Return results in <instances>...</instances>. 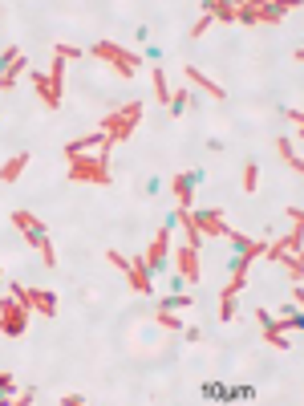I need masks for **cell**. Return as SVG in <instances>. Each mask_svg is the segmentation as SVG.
<instances>
[{
	"label": "cell",
	"instance_id": "14",
	"mask_svg": "<svg viewBox=\"0 0 304 406\" xmlns=\"http://www.w3.org/2000/svg\"><path fill=\"white\" fill-rule=\"evenodd\" d=\"M256 321H259V329H264V341L268 345H276V350H288V337H284V325L272 317V313H264L256 309Z\"/></svg>",
	"mask_w": 304,
	"mask_h": 406
},
{
	"label": "cell",
	"instance_id": "30",
	"mask_svg": "<svg viewBox=\"0 0 304 406\" xmlns=\"http://www.w3.org/2000/svg\"><path fill=\"white\" fill-rule=\"evenodd\" d=\"M8 394H17V382H13L8 374H0V398H4V403H13Z\"/></svg>",
	"mask_w": 304,
	"mask_h": 406
},
{
	"label": "cell",
	"instance_id": "27",
	"mask_svg": "<svg viewBox=\"0 0 304 406\" xmlns=\"http://www.w3.org/2000/svg\"><path fill=\"white\" fill-rule=\"evenodd\" d=\"M256 179H259V167L248 159V167H243V192H256Z\"/></svg>",
	"mask_w": 304,
	"mask_h": 406
},
{
	"label": "cell",
	"instance_id": "16",
	"mask_svg": "<svg viewBox=\"0 0 304 406\" xmlns=\"http://www.w3.org/2000/svg\"><path fill=\"white\" fill-rule=\"evenodd\" d=\"M175 260H179V276H183V281H195V285H199V248L183 244Z\"/></svg>",
	"mask_w": 304,
	"mask_h": 406
},
{
	"label": "cell",
	"instance_id": "4",
	"mask_svg": "<svg viewBox=\"0 0 304 406\" xmlns=\"http://www.w3.org/2000/svg\"><path fill=\"white\" fill-rule=\"evenodd\" d=\"M13 224L24 232V244H29V248H37V252H41V260L53 268V264H57V252H53V244H49L45 224H41L33 212H24V208H21V212H13Z\"/></svg>",
	"mask_w": 304,
	"mask_h": 406
},
{
	"label": "cell",
	"instance_id": "12",
	"mask_svg": "<svg viewBox=\"0 0 304 406\" xmlns=\"http://www.w3.org/2000/svg\"><path fill=\"white\" fill-rule=\"evenodd\" d=\"M166 252H170V232H159V236H154V244H150V248H146V252H142V264H146V276H150V281H154V276H159V272H163V260H166Z\"/></svg>",
	"mask_w": 304,
	"mask_h": 406
},
{
	"label": "cell",
	"instance_id": "17",
	"mask_svg": "<svg viewBox=\"0 0 304 406\" xmlns=\"http://www.w3.org/2000/svg\"><path fill=\"white\" fill-rule=\"evenodd\" d=\"M199 8L207 13L211 21H223V24H232V21H235V4H223V0H203Z\"/></svg>",
	"mask_w": 304,
	"mask_h": 406
},
{
	"label": "cell",
	"instance_id": "28",
	"mask_svg": "<svg viewBox=\"0 0 304 406\" xmlns=\"http://www.w3.org/2000/svg\"><path fill=\"white\" fill-rule=\"evenodd\" d=\"M159 325H163V329H170V334H183L179 317H175V313H166V309H159Z\"/></svg>",
	"mask_w": 304,
	"mask_h": 406
},
{
	"label": "cell",
	"instance_id": "15",
	"mask_svg": "<svg viewBox=\"0 0 304 406\" xmlns=\"http://www.w3.org/2000/svg\"><path fill=\"white\" fill-rule=\"evenodd\" d=\"M227 244H232L235 252H248V256H264V252H268V240H252V236H243V232H235V228H227Z\"/></svg>",
	"mask_w": 304,
	"mask_h": 406
},
{
	"label": "cell",
	"instance_id": "13",
	"mask_svg": "<svg viewBox=\"0 0 304 406\" xmlns=\"http://www.w3.org/2000/svg\"><path fill=\"white\" fill-rule=\"evenodd\" d=\"M301 244H304V219H292V236H284L280 244H268L264 256H272V260H280V256H288V252L301 256Z\"/></svg>",
	"mask_w": 304,
	"mask_h": 406
},
{
	"label": "cell",
	"instance_id": "25",
	"mask_svg": "<svg viewBox=\"0 0 304 406\" xmlns=\"http://www.w3.org/2000/svg\"><path fill=\"white\" fill-rule=\"evenodd\" d=\"M187 305H195V301H191V297H183V292H179V297H166V301H159V309H166V313H179V309H187Z\"/></svg>",
	"mask_w": 304,
	"mask_h": 406
},
{
	"label": "cell",
	"instance_id": "26",
	"mask_svg": "<svg viewBox=\"0 0 304 406\" xmlns=\"http://www.w3.org/2000/svg\"><path fill=\"white\" fill-rule=\"evenodd\" d=\"M17 57H21V49H17V45H8L4 53H0V77L13 70V61H17Z\"/></svg>",
	"mask_w": 304,
	"mask_h": 406
},
{
	"label": "cell",
	"instance_id": "6",
	"mask_svg": "<svg viewBox=\"0 0 304 406\" xmlns=\"http://www.w3.org/2000/svg\"><path fill=\"white\" fill-rule=\"evenodd\" d=\"M94 57H97V61H110L118 77H134V70L142 65L138 53H130V49L118 45V41H97V45H94Z\"/></svg>",
	"mask_w": 304,
	"mask_h": 406
},
{
	"label": "cell",
	"instance_id": "20",
	"mask_svg": "<svg viewBox=\"0 0 304 406\" xmlns=\"http://www.w3.org/2000/svg\"><path fill=\"white\" fill-rule=\"evenodd\" d=\"M90 146H102V130H94V134H81V139L65 143V159H73V155H86Z\"/></svg>",
	"mask_w": 304,
	"mask_h": 406
},
{
	"label": "cell",
	"instance_id": "5",
	"mask_svg": "<svg viewBox=\"0 0 304 406\" xmlns=\"http://www.w3.org/2000/svg\"><path fill=\"white\" fill-rule=\"evenodd\" d=\"M175 215H179V224L187 228V232H199V236H227V224H223V212L219 208H195V212H179L175 208Z\"/></svg>",
	"mask_w": 304,
	"mask_h": 406
},
{
	"label": "cell",
	"instance_id": "3",
	"mask_svg": "<svg viewBox=\"0 0 304 406\" xmlns=\"http://www.w3.org/2000/svg\"><path fill=\"white\" fill-rule=\"evenodd\" d=\"M70 179L73 183H97V187H110V159L97 150V155H73L70 159Z\"/></svg>",
	"mask_w": 304,
	"mask_h": 406
},
{
	"label": "cell",
	"instance_id": "23",
	"mask_svg": "<svg viewBox=\"0 0 304 406\" xmlns=\"http://www.w3.org/2000/svg\"><path fill=\"white\" fill-rule=\"evenodd\" d=\"M187 102H191V94H187V90L170 94V118H183V114H187Z\"/></svg>",
	"mask_w": 304,
	"mask_h": 406
},
{
	"label": "cell",
	"instance_id": "21",
	"mask_svg": "<svg viewBox=\"0 0 304 406\" xmlns=\"http://www.w3.org/2000/svg\"><path fill=\"white\" fill-rule=\"evenodd\" d=\"M276 150H280V159H284V163H288V167H292V171H304L301 155H296V150L288 146V139H276Z\"/></svg>",
	"mask_w": 304,
	"mask_h": 406
},
{
	"label": "cell",
	"instance_id": "11",
	"mask_svg": "<svg viewBox=\"0 0 304 406\" xmlns=\"http://www.w3.org/2000/svg\"><path fill=\"white\" fill-rule=\"evenodd\" d=\"M203 183V171H183V175H175V208L179 212H191V203H195V187Z\"/></svg>",
	"mask_w": 304,
	"mask_h": 406
},
{
	"label": "cell",
	"instance_id": "8",
	"mask_svg": "<svg viewBox=\"0 0 304 406\" xmlns=\"http://www.w3.org/2000/svg\"><path fill=\"white\" fill-rule=\"evenodd\" d=\"M24 329H29V309H24L17 297L0 301V334L4 337H24Z\"/></svg>",
	"mask_w": 304,
	"mask_h": 406
},
{
	"label": "cell",
	"instance_id": "33",
	"mask_svg": "<svg viewBox=\"0 0 304 406\" xmlns=\"http://www.w3.org/2000/svg\"><path fill=\"white\" fill-rule=\"evenodd\" d=\"M81 403H86L81 394H65V398H61V406H81Z\"/></svg>",
	"mask_w": 304,
	"mask_h": 406
},
{
	"label": "cell",
	"instance_id": "10",
	"mask_svg": "<svg viewBox=\"0 0 304 406\" xmlns=\"http://www.w3.org/2000/svg\"><path fill=\"white\" fill-rule=\"evenodd\" d=\"M13 297L21 301L24 309L33 313H45V317H57V297L49 292V288H24V285H13Z\"/></svg>",
	"mask_w": 304,
	"mask_h": 406
},
{
	"label": "cell",
	"instance_id": "7",
	"mask_svg": "<svg viewBox=\"0 0 304 406\" xmlns=\"http://www.w3.org/2000/svg\"><path fill=\"white\" fill-rule=\"evenodd\" d=\"M110 256V264H118L122 268V276L130 281V288L134 292H142V297H154V281L146 276V264H142V256H122V252H106Z\"/></svg>",
	"mask_w": 304,
	"mask_h": 406
},
{
	"label": "cell",
	"instance_id": "32",
	"mask_svg": "<svg viewBox=\"0 0 304 406\" xmlns=\"http://www.w3.org/2000/svg\"><path fill=\"white\" fill-rule=\"evenodd\" d=\"M183 337H187V341H203V329H195V325H187V329H183Z\"/></svg>",
	"mask_w": 304,
	"mask_h": 406
},
{
	"label": "cell",
	"instance_id": "29",
	"mask_svg": "<svg viewBox=\"0 0 304 406\" xmlns=\"http://www.w3.org/2000/svg\"><path fill=\"white\" fill-rule=\"evenodd\" d=\"M232 317H235V297L219 292V321H232Z\"/></svg>",
	"mask_w": 304,
	"mask_h": 406
},
{
	"label": "cell",
	"instance_id": "18",
	"mask_svg": "<svg viewBox=\"0 0 304 406\" xmlns=\"http://www.w3.org/2000/svg\"><path fill=\"white\" fill-rule=\"evenodd\" d=\"M29 167V155H13V159H8V163H4V167H0V183H17V179H21V171Z\"/></svg>",
	"mask_w": 304,
	"mask_h": 406
},
{
	"label": "cell",
	"instance_id": "9",
	"mask_svg": "<svg viewBox=\"0 0 304 406\" xmlns=\"http://www.w3.org/2000/svg\"><path fill=\"white\" fill-rule=\"evenodd\" d=\"M284 17H288V4H235V21L243 24H259V21L280 24Z\"/></svg>",
	"mask_w": 304,
	"mask_h": 406
},
{
	"label": "cell",
	"instance_id": "1",
	"mask_svg": "<svg viewBox=\"0 0 304 406\" xmlns=\"http://www.w3.org/2000/svg\"><path fill=\"white\" fill-rule=\"evenodd\" d=\"M138 122H142V102H126V106H118L114 114H106V118L97 122V130H102V146H97V150L110 159V150H114L122 139H130Z\"/></svg>",
	"mask_w": 304,
	"mask_h": 406
},
{
	"label": "cell",
	"instance_id": "31",
	"mask_svg": "<svg viewBox=\"0 0 304 406\" xmlns=\"http://www.w3.org/2000/svg\"><path fill=\"white\" fill-rule=\"evenodd\" d=\"M284 118L292 122V126H301V122H304V114H301V110H292V106H284Z\"/></svg>",
	"mask_w": 304,
	"mask_h": 406
},
{
	"label": "cell",
	"instance_id": "2",
	"mask_svg": "<svg viewBox=\"0 0 304 406\" xmlns=\"http://www.w3.org/2000/svg\"><path fill=\"white\" fill-rule=\"evenodd\" d=\"M77 57V49L73 45H57L53 49V70L49 73H33V90L45 97L49 110H57L61 106V90H65V61Z\"/></svg>",
	"mask_w": 304,
	"mask_h": 406
},
{
	"label": "cell",
	"instance_id": "24",
	"mask_svg": "<svg viewBox=\"0 0 304 406\" xmlns=\"http://www.w3.org/2000/svg\"><path fill=\"white\" fill-rule=\"evenodd\" d=\"M154 94H159L163 106H170V86H166V73L163 70H154Z\"/></svg>",
	"mask_w": 304,
	"mask_h": 406
},
{
	"label": "cell",
	"instance_id": "19",
	"mask_svg": "<svg viewBox=\"0 0 304 406\" xmlns=\"http://www.w3.org/2000/svg\"><path fill=\"white\" fill-rule=\"evenodd\" d=\"M183 73H187V81H191V86H199V90H207L211 97H223V86H215V81H211L207 73H199V70H195V65H187V70H183Z\"/></svg>",
	"mask_w": 304,
	"mask_h": 406
},
{
	"label": "cell",
	"instance_id": "22",
	"mask_svg": "<svg viewBox=\"0 0 304 406\" xmlns=\"http://www.w3.org/2000/svg\"><path fill=\"white\" fill-rule=\"evenodd\" d=\"M280 260H284V268H288V276H292V285H301V276H304L301 256H296V252H288V256H280Z\"/></svg>",
	"mask_w": 304,
	"mask_h": 406
}]
</instances>
